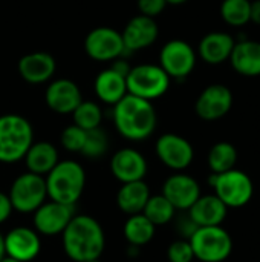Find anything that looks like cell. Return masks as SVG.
Returning <instances> with one entry per match:
<instances>
[{"label":"cell","mask_w":260,"mask_h":262,"mask_svg":"<svg viewBox=\"0 0 260 262\" xmlns=\"http://www.w3.org/2000/svg\"><path fill=\"white\" fill-rule=\"evenodd\" d=\"M61 236L64 253L74 262L100 259L106 247L104 230L90 215H74Z\"/></svg>","instance_id":"1"},{"label":"cell","mask_w":260,"mask_h":262,"mask_svg":"<svg viewBox=\"0 0 260 262\" xmlns=\"http://www.w3.org/2000/svg\"><path fill=\"white\" fill-rule=\"evenodd\" d=\"M156 111L152 101L126 94L113 106V123L121 137L130 141L147 140L156 129Z\"/></svg>","instance_id":"2"},{"label":"cell","mask_w":260,"mask_h":262,"mask_svg":"<svg viewBox=\"0 0 260 262\" xmlns=\"http://www.w3.org/2000/svg\"><path fill=\"white\" fill-rule=\"evenodd\" d=\"M46 192L51 201L75 206L86 187V172L74 160H63L44 177Z\"/></svg>","instance_id":"3"},{"label":"cell","mask_w":260,"mask_h":262,"mask_svg":"<svg viewBox=\"0 0 260 262\" xmlns=\"http://www.w3.org/2000/svg\"><path fill=\"white\" fill-rule=\"evenodd\" d=\"M34 143L31 123L17 114L0 117V163L12 164L25 158Z\"/></svg>","instance_id":"4"},{"label":"cell","mask_w":260,"mask_h":262,"mask_svg":"<svg viewBox=\"0 0 260 262\" xmlns=\"http://www.w3.org/2000/svg\"><path fill=\"white\" fill-rule=\"evenodd\" d=\"M208 183L213 187L215 195L227 206V209H241L247 206L254 195L253 180L238 169L211 173Z\"/></svg>","instance_id":"5"},{"label":"cell","mask_w":260,"mask_h":262,"mask_svg":"<svg viewBox=\"0 0 260 262\" xmlns=\"http://www.w3.org/2000/svg\"><path fill=\"white\" fill-rule=\"evenodd\" d=\"M188 241L195 259L201 262H224L233 252L231 235L221 226L198 227Z\"/></svg>","instance_id":"6"},{"label":"cell","mask_w":260,"mask_h":262,"mask_svg":"<svg viewBox=\"0 0 260 262\" xmlns=\"http://www.w3.org/2000/svg\"><path fill=\"white\" fill-rule=\"evenodd\" d=\"M170 80L159 64H138L126 75L127 94L152 101L169 91Z\"/></svg>","instance_id":"7"},{"label":"cell","mask_w":260,"mask_h":262,"mask_svg":"<svg viewBox=\"0 0 260 262\" xmlns=\"http://www.w3.org/2000/svg\"><path fill=\"white\" fill-rule=\"evenodd\" d=\"M11 206L18 213H34L46 200V181L44 177L25 172L18 175L8 192Z\"/></svg>","instance_id":"8"},{"label":"cell","mask_w":260,"mask_h":262,"mask_svg":"<svg viewBox=\"0 0 260 262\" xmlns=\"http://www.w3.org/2000/svg\"><path fill=\"white\" fill-rule=\"evenodd\" d=\"M159 66L170 78L184 80L196 66V52L184 40H170L161 49Z\"/></svg>","instance_id":"9"},{"label":"cell","mask_w":260,"mask_h":262,"mask_svg":"<svg viewBox=\"0 0 260 262\" xmlns=\"http://www.w3.org/2000/svg\"><path fill=\"white\" fill-rule=\"evenodd\" d=\"M86 54L97 61H113L124 55L126 48L123 43L121 32L109 28L100 26L92 29L84 38Z\"/></svg>","instance_id":"10"},{"label":"cell","mask_w":260,"mask_h":262,"mask_svg":"<svg viewBox=\"0 0 260 262\" xmlns=\"http://www.w3.org/2000/svg\"><path fill=\"white\" fill-rule=\"evenodd\" d=\"M75 215V206H66L55 201H44L32 213V226L38 235H61Z\"/></svg>","instance_id":"11"},{"label":"cell","mask_w":260,"mask_h":262,"mask_svg":"<svg viewBox=\"0 0 260 262\" xmlns=\"http://www.w3.org/2000/svg\"><path fill=\"white\" fill-rule=\"evenodd\" d=\"M155 152L159 161L175 172L185 170L195 158V150L190 141L178 134L161 135L155 144Z\"/></svg>","instance_id":"12"},{"label":"cell","mask_w":260,"mask_h":262,"mask_svg":"<svg viewBox=\"0 0 260 262\" xmlns=\"http://www.w3.org/2000/svg\"><path fill=\"white\" fill-rule=\"evenodd\" d=\"M233 106L231 91L221 83L207 86L196 100L195 111L199 118L205 121H216L225 117Z\"/></svg>","instance_id":"13"},{"label":"cell","mask_w":260,"mask_h":262,"mask_svg":"<svg viewBox=\"0 0 260 262\" xmlns=\"http://www.w3.org/2000/svg\"><path fill=\"white\" fill-rule=\"evenodd\" d=\"M162 195L176 210L187 212L201 196V186L192 175L176 172L164 181Z\"/></svg>","instance_id":"14"},{"label":"cell","mask_w":260,"mask_h":262,"mask_svg":"<svg viewBox=\"0 0 260 262\" xmlns=\"http://www.w3.org/2000/svg\"><path fill=\"white\" fill-rule=\"evenodd\" d=\"M3 239L6 256H11L17 261H34L41 250L40 235L31 227H14L6 235H3Z\"/></svg>","instance_id":"15"},{"label":"cell","mask_w":260,"mask_h":262,"mask_svg":"<svg viewBox=\"0 0 260 262\" xmlns=\"http://www.w3.org/2000/svg\"><path fill=\"white\" fill-rule=\"evenodd\" d=\"M110 172L121 184L141 181L147 175V161L136 149L124 147L113 154L110 160Z\"/></svg>","instance_id":"16"},{"label":"cell","mask_w":260,"mask_h":262,"mask_svg":"<svg viewBox=\"0 0 260 262\" xmlns=\"http://www.w3.org/2000/svg\"><path fill=\"white\" fill-rule=\"evenodd\" d=\"M44 101L55 114L67 115L75 111V107L83 101V97L77 83L67 78H60L48 86L44 92Z\"/></svg>","instance_id":"17"},{"label":"cell","mask_w":260,"mask_h":262,"mask_svg":"<svg viewBox=\"0 0 260 262\" xmlns=\"http://www.w3.org/2000/svg\"><path fill=\"white\" fill-rule=\"evenodd\" d=\"M159 28L155 21V18L147 15H136L133 17L121 32L123 43L126 48V52H135L141 51L150 45H153L158 38Z\"/></svg>","instance_id":"18"},{"label":"cell","mask_w":260,"mask_h":262,"mask_svg":"<svg viewBox=\"0 0 260 262\" xmlns=\"http://www.w3.org/2000/svg\"><path fill=\"white\" fill-rule=\"evenodd\" d=\"M55 58L44 51L26 54L18 61L20 77L31 84H40L51 80L55 74Z\"/></svg>","instance_id":"19"},{"label":"cell","mask_w":260,"mask_h":262,"mask_svg":"<svg viewBox=\"0 0 260 262\" xmlns=\"http://www.w3.org/2000/svg\"><path fill=\"white\" fill-rule=\"evenodd\" d=\"M188 216L196 223L198 227H211L221 226L228 213L227 206L213 193V195H201L196 203L187 210Z\"/></svg>","instance_id":"20"},{"label":"cell","mask_w":260,"mask_h":262,"mask_svg":"<svg viewBox=\"0 0 260 262\" xmlns=\"http://www.w3.org/2000/svg\"><path fill=\"white\" fill-rule=\"evenodd\" d=\"M233 69L244 77L260 75V41L241 40L234 43L231 55L228 58Z\"/></svg>","instance_id":"21"},{"label":"cell","mask_w":260,"mask_h":262,"mask_svg":"<svg viewBox=\"0 0 260 262\" xmlns=\"http://www.w3.org/2000/svg\"><path fill=\"white\" fill-rule=\"evenodd\" d=\"M234 38L227 32H210L202 37L198 52L199 57L208 64H221L227 61L234 48Z\"/></svg>","instance_id":"22"},{"label":"cell","mask_w":260,"mask_h":262,"mask_svg":"<svg viewBox=\"0 0 260 262\" xmlns=\"http://www.w3.org/2000/svg\"><path fill=\"white\" fill-rule=\"evenodd\" d=\"M150 187L144 180L121 184L116 193V206L127 216L141 213L150 198Z\"/></svg>","instance_id":"23"},{"label":"cell","mask_w":260,"mask_h":262,"mask_svg":"<svg viewBox=\"0 0 260 262\" xmlns=\"http://www.w3.org/2000/svg\"><path fill=\"white\" fill-rule=\"evenodd\" d=\"M93 88H95L97 97L101 101L107 104H113V106L127 94L126 77L112 68L104 69L97 75Z\"/></svg>","instance_id":"24"},{"label":"cell","mask_w":260,"mask_h":262,"mask_svg":"<svg viewBox=\"0 0 260 262\" xmlns=\"http://www.w3.org/2000/svg\"><path fill=\"white\" fill-rule=\"evenodd\" d=\"M23 160L26 163L28 172L37 173L41 177H46L55 167V164L60 161L58 150L55 149L54 144H51L48 141L32 143Z\"/></svg>","instance_id":"25"},{"label":"cell","mask_w":260,"mask_h":262,"mask_svg":"<svg viewBox=\"0 0 260 262\" xmlns=\"http://www.w3.org/2000/svg\"><path fill=\"white\" fill-rule=\"evenodd\" d=\"M155 232L156 227L143 213L130 215L124 223V236L129 246L143 247L149 244L153 239Z\"/></svg>","instance_id":"26"},{"label":"cell","mask_w":260,"mask_h":262,"mask_svg":"<svg viewBox=\"0 0 260 262\" xmlns=\"http://www.w3.org/2000/svg\"><path fill=\"white\" fill-rule=\"evenodd\" d=\"M155 227L166 226L170 221H173L176 209L172 206V203L161 193V195H150L149 201L146 203L143 212H141Z\"/></svg>","instance_id":"27"},{"label":"cell","mask_w":260,"mask_h":262,"mask_svg":"<svg viewBox=\"0 0 260 262\" xmlns=\"http://www.w3.org/2000/svg\"><path fill=\"white\" fill-rule=\"evenodd\" d=\"M238 163V150L228 141L216 143L208 152V167L211 173H222L234 169Z\"/></svg>","instance_id":"28"},{"label":"cell","mask_w":260,"mask_h":262,"mask_svg":"<svg viewBox=\"0 0 260 262\" xmlns=\"http://www.w3.org/2000/svg\"><path fill=\"white\" fill-rule=\"evenodd\" d=\"M72 118H74L75 126H78L84 130H92V129L100 127L101 120H103V112L97 103L81 101L72 112Z\"/></svg>","instance_id":"29"},{"label":"cell","mask_w":260,"mask_h":262,"mask_svg":"<svg viewBox=\"0 0 260 262\" xmlns=\"http://www.w3.org/2000/svg\"><path fill=\"white\" fill-rule=\"evenodd\" d=\"M250 6L251 0H224L221 15L231 26H244L250 21Z\"/></svg>","instance_id":"30"},{"label":"cell","mask_w":260,"mask_h":262,"mask_svg":"<svg viewBox=\"0 0 260 262\" xmlns=\"http://www.w3.org/2000/svg\"><path fill=\"white\" fill-rule=\"evenodd\" d=\"M107 149H109V138L101 127L86 130V141L81 155L87 158H100L107 152Z\"/></svg>","instance_id":"31"},{"label":"cell","mask_w":260,"mask_h":262,"mask_svg":"<svg viewBox=\"0 0 260 262\" xmlns=\"http://www.w3.org/2000/svg\"><path fill=\"white\" fill-rule=\"evenodd\" d=\"M61 146L69 150V152H75V154H81L84 141H86V130L72 124L67 126L63 132H61Z\"/></svg>","instance_id":"32"},{"label":"cell","mask_w":260,"mask_h":262,"mask_svg":"<svg viewBox=\"0 0 260 262\" xmlns=\"http://www.w3.org/2000/svg\"><path fill=\"white\" fill-rule=\"evenodd\" d=\"M167 259L169 262H192L195 259L193 249L188 239H178L173 241L167 249Z\"/></svg>","instance_id":"33"},{"label":"cell","mask_w":260,"mask_h":262,"mask_svg":"<svg viewBox=\"0 0 260 262\" xmlns=\"http://www.w3.org/2000/svg\"><path fill=\"white\" fill-rule=\"evenodd\" d=\"M167 6L166 0H138V9L143 15L155 18Z\"/></svg>","instance_id":"34"},{"label":"cell","mask_w":260,"mask_h":262,"mask_svg":"<svg viewBox=\"0 0 260 262\" xmlns=\"http://www.w3.org/2000/svg\"><path fill=\"white\" fill-rule=\"evenodd\" d=\"M176 230H178V233L181 235L182 239H190L192 235L198 230V226H196V223H195V221L188 216V213H187V215H184V216H181V218L178 220V223H176Z\"/></svg>","instance_id":"35"},{"label":"cell","mask_w":260,"mask_h":262,"mask_svg":"<svg viewBox=\"0 0 260 262\" xmlns=\"http://www.w3.org/2000/svg\"><path fill=\"white\" fill-rule=\"evenodd\" d=\"M12 212H14V209L11 206V201H9L8 193H2L0 192V226L9 220V216L12 215Z\"/></svg>","instance_id":"36"},{"label":"cell","mask_w":260,"mask_h":262,"mask_svg":"<svg viewBox=\"0 0 260 262\" xmlns=\"http://www.w3.org/2000/svg\"><path fill=\"white\" fill-rule=\"evenodd\" d=\"M250 21H254L256 25H260V0L251 2V6H250Z\"/></svg>","instance_id":"37"},{"label":"cell","mask_w":260,"mask_h":262,"mask_svg":"<svg viewBox=\"0 0 260 262\" xmlns=\"http://www.w3.org/2000/svg\"><path fill=\"white\" fill-rule=\"evenodd\" d=\"M5 239H3V235L0 233V261L5 258Z\"/></svg>","instance_id":"38"},{"label":"cell","mask_w":260,"mask_h":262,"mask_svg":"<svg viewBox=\"0 0 260 262\" xmlns=\"http://www.w3.org/2000/svg\"><path fill=\"white\" fill-rule=\"evenodd\" d=\"M166 2H167V5H182L187 0H166Z\"/></svg>","instance_id":"39"},{"label":"cell","mask_w":260,"mask_h":262,"mask_svg":"<svg viewBox=\"0 0 260 262\" xmlns=\"http://www.w3.org/2000/svg\"><path fill=\"white\" fill-rule=\"evenodd\" d=\"M0 262H21V261H17V259H14V258H11V256H6V255H5V258H3Z\"/></svg>","instance_id":"40"},{"label":"cell","mask_w":260,"mask_h":262,"mask_svg":"<svg viewBox=\"0 0 260 262\" xmlns=\"http://www.w3.org/2000/svg\"><path fill=\"white\" fill-rule=\"evenodd\" d=\"M86 262H101L100 259H92V261H86Z\"/></svg>","instance_id":"41"}]
</instances>
